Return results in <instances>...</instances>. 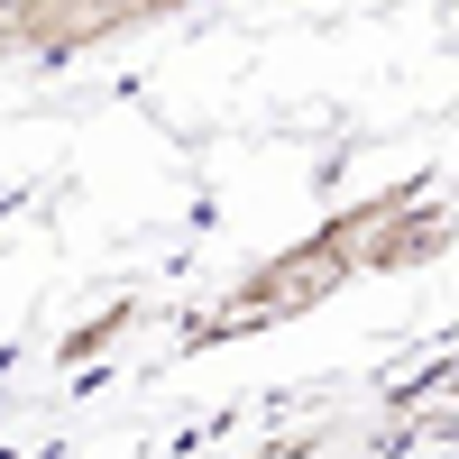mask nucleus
<instances>
[{
	"instance_id": "f257e3e1",
	"label": "nucleus",
	"mask_w": 459,
	"mask_h": 459,
	"mask_svg": "<svg viewBox=\"0 0 459 459\" xmlns=\"http://www.w3.org/2000/svg\"><path fill=\"white\" fill-rule=\"evenodd\" d=\"M441 239H450V221H441V212H413V221H386V239H377V248H359V266H404V257H441Z\"/></svg>"
}]
</instances>
